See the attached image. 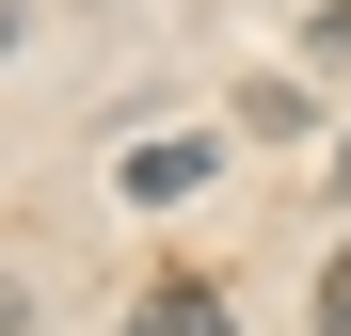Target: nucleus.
<instances>
[{
    "mask_svg": "<svg viewBox=\"0 0 351 336\" xmlns=\"http://www.w3.org/2000/svg\"><path fill=\"white\" fill-rule=\"evenodd\" d=\"M304 48H319V65H351V0H319V32H304Z\"/></svg>",
    "mask_w": 351,
    "mask_h": 336,
    "instance_id": "f03ea898",
    "label": "nucleus"
},
{
    "mask_svg": "<svg viewBox=\"0 0 351 336\" xmlns=\"http://www.w3.org/2000/svg\"><path fill=\"white\" fill-rule=\"evenodd\" d=\"M319 336H351V256H335V272H319Z\"/></svg>",
    "mask_w": 351,
    "mask_h": 336,
    "instance_id": "7ed1b4c3",
    "label": "nucleus"
},
{
    "mask_svg": "<svg viewBox=\"0 0 351 336\" xmlns=\"http://www.w3.org/2000/svg\"><path fill=\"white\" fill-rule=\"evenodd\" d=\"M128 336H223V289L208 272H160V289L128 304Z\"/></svg>",
    "mask_w": 351,
    "mask_h": 336,
    "instance_id": "f257e3e1",
    "label": "nucleus"
}]
</instances>
